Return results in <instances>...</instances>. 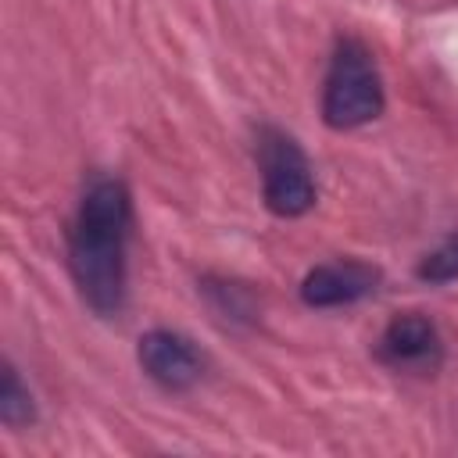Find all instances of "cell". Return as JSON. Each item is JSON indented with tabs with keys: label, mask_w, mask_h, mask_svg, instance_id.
I'll return each mask as SVG.
<instances>
[{
	"label": "cell",
	"mask_w": 458,
	"mask_h": 458,
	"mask_svg": "<svg viewBox=\"0 0 458 458\" xmlns=\"http://www.w3.org/2000/svg\"><path fill=\"white\" fill-rule=\"evenodd\" d=\"M129 190L118 179H97L68 236V265L82 301L114 315L125 297V233H129Z\"/></svg>",
	"instance_id": "1"
},
{
	"label": "cell",
	"mask_w": 458,
	"mask_h": 458,
	"mask_svg": "<svg viewBox=\"0 0 458 458\" xmlns=\"http://www.w3.org/2000/svg\"><path fill=\"white\" fill-rule=\"evenodd\" d=\"M383 111V82L365 43L344 39L322 86V118L329 129H358Z\"/></svg>",
	"instance_id": "2"
},
{
	"label": "cell",
	"mask_w": 458,
	"mask_h": 458,
	"mask_svg": "<svg viewBox=\"0 0 458 458\" xmlns=\"http://www.w3.org/2000/svg\"><path fill=\"white\" fill-rule=\"evenodd\" d=\"M261 161V182H265V204L268 211L283 218H297L315 204V182L304 150L279 129H265L258 143Z\"/></svg>",
	"instance_id": "3"
},
{
	"label": "cell",
	"mask_w": 458,
	"mask_h": 458,
	"mask_svg": "<svg viewBox=\"0 0 458 458\" xmlns=\"http://www.w3.org/2000/svg\"><path fill=\"white\" fill-rule=\"evenodd\" d=\"M143 372L168 386V390H186L200 379L204 372V358L197 354V347L179 336V333H168V329H154L147 336H140V351H136Z\"/></svg>",
	"instance_id": "4"
},
{
	"label": "cell",
	"mask_w": 458,
	"mask_h": 458,
	"mask_svg": "<svg viewBox=\"0 0 458 458\" xmlns=\"http://www.w3.org/2000/svg\"><path fill=\"white\" fill-rule=\"evenodd\" d=\"M379 283V272L365 261H336V265H318L304 276L301 297L311 308H336L351 304L365 293H372Z\"/></svg>",
	"instance_id": "5"
},
{
	"label": "cell",
	"mask_w": 458,
	"mask_h": 458,
	"mask_svg": "<svg viewBox=\"0 0 458 458\" xmlns=\"http://www.w3.org/2000/svg\"><path fill=\"white\" fill-rule=\"evenodd\" d=\"M379 354L394 369H433L437 354H440V340H437L433 322L415 315V311L394 315L390 326L383 329Z\"/></svg>",
	"instance_id": "6"
},
{
	"label": "cell",
	"mask_w": 458,
	"mask_h": 458,
	"mask_svg": "<svg viewBox=\"0 0 458 458\" xmlns=\"http://www.w3.org/2000/svg\"><path fill=\"white\" fill-rule=\"evenodd\" d=\"M0 419L7 426H21L32 419V397L29 390L18 383V372L7 365L4 369V390H0Z\"/></svg>",
	"instance_id": "7"
},
{
	"label": "cell",
	"mask_w": 458,
	"mask_h": 458,
	"mask_svg": "<svg viewBox=\"0 0 458 458\" xmlns=\"http://www.w3.org/2000/svg\"><path fill=\"white\" fill-rule=\"evenodd\" d=\"M419 279H426V283L458 279V236H451L447 243H440L433 254H426L419 261Z\"/></svg>",
	"instance_id": "8"
}]
</instances>
